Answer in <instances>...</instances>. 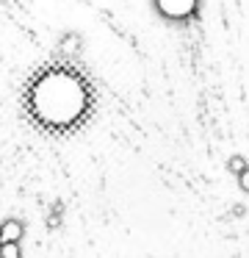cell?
<instances>
[{
    "mask_svg": "<svg viewBox=\"0 0 249 258\" xmlns=\"http://www.w3.org/2000/svg\"><path fill=\"white\" fill-rule=\"evenodd\" d=\"M202 0H152V9L160 20L172 25H186L199 14Z\"/></svg>",
    "mask_w": 249,
    "mask_h": 258,
    "instance_id": "6da1fadb",
    "label": "cell"
},
{
    "mask_svg": "<svg viewBox=\"0 0 249 258\" xmlns=\"http://www.w3.org/2000/svg\"><path fill=\"white\" fill-rule=\"evenodd\" d=\"M22 236H25V222H22L20 217H6L3 222H0V244H3V241H17V244H20Z\"/></svg>",
    "mask_w": 249,
    "mask_h": 258,
    "instance_id": "7a4b0ae2",
    "label": "cell"
},
{
    "mask_svg": "<svg viewBox=\"0 0 249 258\" xmlns=\"http://www.w3.org/2000/svg\"><path fill=\"white\" fill-rule=\"evenodd\" d=\"M246 167H249V161L241 156V153H235V156H230V158H227V169H230V172L235 175V178H238V175H241Z\"/></svg>",
    "mask_w": 249,
    "mask_h": 258,
    "instance_id": "3957f363",
    "label": "cell"
},
{
    "mask_svg": "<svg viewBox=\"0 0 249 258\" xmlns=\"http://www.w3.org/2000/svg\"><path fill=\"white\" fill-rule=\"evenodd\" d=\"M0 258H22V247L17 241H3L0 244Z\"/></svg>",
    "mask_w": 249,
    "mask_h": 258,
    "instance_id": "277c9868",
    "label": "cell"
},
{
    "mask_svg": "<svg viewBox=\"0 0 249 258\" xmlns=\"http://www.w3.org/2000/svg\"><path fill=\"white\" fill-rule=\"evenodd\" d=\"M238 186H241V191H246V195H249V167L238 175Z\"/></svg>",
    "mask_w": 249,
    "mask_h": 258,
    "instance_id": "5b68a950",
    "label": "cell"
},
{
    "mask_svg": "<svg viewBox=\"0 0 249 258\" xmlns=\"http://www.w3.org/2000/svg\"><path fill=\"white\" fill-rule=\"evenodd\" d=\"M232 214H235V217H243V214H246V206H241V203L232 206Z\"/></svg>",
    "mask_w": 249,
    "mask_h": 258,
    "instance_id": "8992f818",
    "label": "cell"
}]
</instances>
